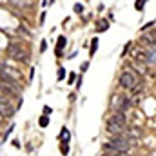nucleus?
Instances as JSON below:
<instances>
[{
  "label": "nucleus",
  "mask_w": 156,
  "mask_h": 156,
  "mask_svg": "<svg viewBox=\"0 0 156 156\" xmlns=\"http://www.w3.org/2000/svg\"><path fill=\"white\" fill-rule=\"evenodd\" d=\"M107 133L109 134H122L125 131V116H124V113H114L113 116L107 120Z\"/></svg>",
  "instance_id": "f257e3e1"
},
{
  "label": "nucleus",
  "mask_w": 156,
  "mask_h": 156,
  "mask_svg": "<svg viewBox=\"0 0 156 156\" xmlns=\"http://www.w3.org/2000/svg\"><path fill=\"white\" fill-rule=\"evenodd\" d=\"M44 114H51V107L45 105V107H44Z\"/></svg>",
  "instance_id": "4be33fe9"
},
{
  "label": "nucleus",
  "mask_w": 156,
  "mask_h": 156,
  "mask_svg": "<svg viewBox=\"0 0 156 156\" xmlns=\"http://www.w3.org/2000/svg\"><path fill=\"white\" fill-rule=\"evenodd\" d=\"M136 84H138L136 73H133V71H124V73L120 74V85L124 87V89H133Z\"/></svg>",
  "instance_id": "7ed1b4c3"
},
{
  "label": "nucleus",
  "mask_w": 156,
  "mask_h": 156,
  "mask_svg": "<svg viewBox=\"0 0 156 156\" xmlns=\"http://www.w3.org/2000/svg\"><path fill=\"white\" fill-rule=\"evenodd\" d=\"M13 105L9 102H0V118H9L13 116Z\"/></svg>",
  "instance_id": "39448f33"
},
{
  "label": "nucleus",
  "mask_w": 156,
  "mask_h": 156,
  "mask_svg": "<svg viewBox=\"0 0 156 156\" xmlns=\"http://www.w3.org/2000/svg\"><path fill=\"white\" fill-rule=\"evenodd\" d=\"M11 2H13V4H16L18 8H25V5H29L33 0H11Z\"/></svg>",
  "instance_id": "9d476101"
},
{
  "label": "nucleus",
  "mask_w": 156,
  "mask_h": 156,
  "mask_svg": "<svg viewBox=\"0 0 156 156\" xmlns=\"http://www.w3.org/2000/svg\"><path fill=\"white\" fill-rule=\"evenodd\" d=\"M107 27H109L107 20H100V22H98V25H96V31H105Z\"/></svg>",
  "instance_id": "9b49d317"
},
{
  "label": "nucleus",
  "mask_w": 156,
  "mask_h": 156,
  "mask_svg": "<svg viewBox=\"0 0 156 156\" xmlns=\"http://www.w3.org/2000/svg\"><path fill=\"white\" fill-rule=\"evenodd\" d=\"M145 64H156V47H145Z\"/></svg>",
  "instance_id": "0eeeda50"
},
{
  "label": "nucleus",
  "mask_w": 156,
  "mask_h": 156,
  "mask_svg": "<svg viewBox=\"0 0 156 156\" xmlns=\"http://www.w3.org/2000/svg\"><path fill=\"white\" fill-rule=\"evenodd\" d=\"M129 147H131V140H127L125 136H122V134H114L109 144L104 145V149L114 151V153H127Z\"/></svg>",
  "instance_id": "f03ea898"
},
{
  "label": "nucleus",
  "mask_w": 156,
  "mask_h": 156,
  "mask_svg": "<svg viewBox=\"0 0 156 156\" xmlns=\"http://www.w3.org/2000/svg\"><path fill=\"white\" fill-rule=\"evenodd\" d=\"M140 91H142V84L138 82V84H136V85H134V87H133V89H131V93H133V96H134V94H138Z\"/></svg>",
  "instance_id": "dca6fc26"
},
{
  "label": "nucleus",
  "mask_w": 156,
  "mask_h": 156,
  "mask_svg": "<svg viewBox=\"0 0 156 156\" xmlns=\"http://www.w3.org/2000/svg\"><path fill=\"white\" fill-rule=\"evenodd\" d=\"M62 153H64V154L69 153V147H67V144H64V145H62Z\"/></svg>",
  "instance_id": "aec40b11"
},
{
  "label": "nucleus",
  "mask_w": 156,
  "mask_h": 156,
  "mask_svg": "<svg viewBox=\"0 0 156 156\" xmlns=\"http://www.w3.org/2000/svg\"><path fill=\"white\" fill-rule=\"evenodd\" d=\"M96 47H98V38H93V42H91V53H89V55H94V53H96Z\"/></svg>",
  "instance_id": "4468645a"
},
{
  "label": "nucleus",
  "mask_w": 156,
  "mask_h": 156,
  "mask_svg": "<svg viewBox=\"0 0 156 156\" xmlns=\"http://www.w3.org/2000/svg\"><path fill=\"white\" fill-rule=\"evenodd\" d=\"M129 107H131V100H129V96H125V94H118L116 102H114V111L116 113H125Z\"/></svg>",
  "instance_id": "20e7f679"
},
{
  "label": "nucleus",
  "mask_w": 156,
  "mask_h": 156,
  "mask_svg": "<svg viewBox=\"0 0 156 156\" xmlns=\"http://www.w3.org/2000/svg\"><path fill=\"white\" fill-rule=\"evenodd\" d=\"M102 156H113V154H102Z\"/></svg>",
  "instance_id": "5701e85b"
},
{
  "label": "nucleus",
  "mask_w": 156,
  "mask_h": 156,
  "mask_svg": "<svg viewBox=\"0 0 156 156\" xmlns=\"http://www.w3.org/2000/svg\"><path fill=\"white\" fill-rule=\"evenodd\" d=\"M145 2H147V0H136L134 9H136V11H142V9H144V5H145Z\"/></svg>",
  "instance_id": "ddd939ff"
},
{
  "label": "nucleus",
  "mask_w": 156,
  "mask_h": 156,
  "mask_svg": "<svg viewBox=\"0 0 156 156\" xmlns=\"http://www.w3.org/2000/svg\"><path fill=\"white\" fill-rule=\"evenodd\" d=\"M127 134H129L131 138H140V136H142V131H140L138 127H131V129L127 131Z\"/></svg>",
  "instance_id": "1a4fd4ad"
},
{
  "label": "nucleus",
  "mask_w": 156,
  "mask_h": 156,
  "mask_svg": "<svg viewBox=\"0 0 156 156\" xmlns=\"http://www.w3.org/2000/svg\"><path fill=\"white\" fill-rule=\"evenodd\" d=\"M45 47H47V42H45V40H44V42H42V44H40V51H45Z\"/></svg>",
  "instance_id": "412c9836"
},
{
  "label": "nucleus",
  "mask_w": 156,
  "mask_h": 156,
  "mask_svg": "<svg viewBox=\"0 0 156 156\" xmlns=\"http://www.w3.org/2000/svg\"><path fill=\"white\" fill-rule=\"evenodd\" d=\"M64 76H65V69H64V67H60V69H58V80H64Z\"/></svg>",
  "instance_id": "f3484780"
},
{
  "label": "nucleus",
  "mask_w": 156,
  "mask_h": 156,
  "mask_svg": "<svg viewBox=\"0 0 156 156\" xmlns=\"http://www.w3.org/2000/svg\"><path fill=\"white\" fill-rule=\"evenodd\" d=\"M9 56H13V58H16V60H25V55H24V51L20 49L18 45H9Z\"/></svg>",
  "instance_id": "423d86ee"
},
{
  "label": "nucleus",
  "mask_w": 156,
  "mask_h": 156,
  "mask_svg": "<svg viewBox=\"0 0 156 156\" xmlns=\"http://www.w3.org/2000/svg\"><path fill=\"white\" fill-rule=\"evenodd\" d=\"M62 144H69V131L62 129Z\"/></svg>",
  "instance_id": "f8f14e48"
},
{
  "label": "nucleus",
  "mask_w": 156,
  "mask_h": 156,
  "mask_svg": "<svg viewBox=\"0 0 156 156\" xmlns=\"http://www.w3.org/2000/svg\"><path fill=\"white\" fill-rule=\"evenodd\" d=\"M65 44H67L65 36H60V38H58V42H56V55H58V56L62 55V49L65 47Z\"/></svg>",
  "instance_id": "6e6552de"
},
{
  "label": "nucleus",
  "mask_w": 156,
  "mask_h": 156,
  "mask_svg": "<svg viewBox=\"0 0 156 156\" xmlns=\"http://www.w3.org/2000/svg\"><path fill=\"white\" fill-rule=\"evenodd\" d=\"M74 11H76V13H82V11H84L82 4H76V5H74Z\"/></svg>",
  "instance_id": "a211bd4d"
},
{
  "label": "nucleus",
  "mask_w": 156,
  "mask_h": 156,
  "mask_svg": "<svg viewBox=\"0 0 156 156\" xmlns=\"http://www.w3.org/2000/svg\"><path fill=\"white\" fill-rule=\"evenodd\" d=\"M38 124H40V127H47V125H49V118H47V116H42V118L38 120Z\"/></svg>",
  "instance_id": "2eb2a0df"
},
{
  "label": "nucleus",
  "mask_w": 156,
  "mask_h": 156,
  "mask_svg": "<svg viewBox=\"0 0 156 156\" xmlns=\"http://www.w3.org/2000/svg\"><path fill=\"white\" fill-rule=\"evenodd\" d=\"M74 78H76V74L71 73V74H69V84H74Z\"/></svg>",
  "instance_id": "6ab92c4d"
}]
</instances>
